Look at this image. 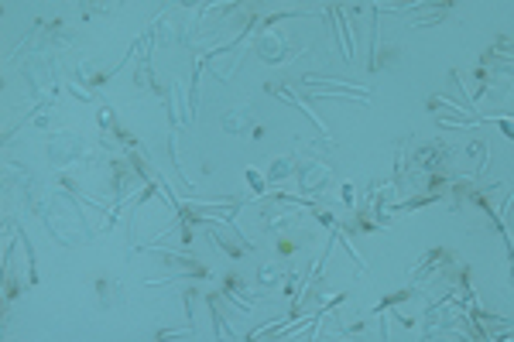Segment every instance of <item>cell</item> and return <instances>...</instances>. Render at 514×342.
Returning <instances> with one entry per match:
<instances>
[{"instance_id":"obj_1","label":"cell","mask_w":514,"mask_h":342,"mask_svg":"<svg viewBox=\"0 0 514 342\" xmlns=\"http://www.w3.org/2000/svg\"><path fill=\"white\" fill-rule=\"evenodd\" d=\"M449 148L446 144H439V141H432V144H422L418 148V154H415V168L422 171H442V165L449 161Z\"/></svg>"},{"instance_id":"obj_2","label":"cell","mask_w":514,"mask_h":342,"mask_svg":"<svg viewBox=\"0 0 514 342\" xmlns=\"http://www.w3.org/2000/svg\"><path fill=\"white\" fill-rule=\"evenodd\" d=\"M223 291H226V298H233V301H237V308H240V312H250V305H254V291L244 284V277L226 274V277H223Z\"/></svg>"},{"instance_id":"obj_3","label":"cell","mask_w":514,"mask_h":342,"mask_svg":"<svg viewBox=\"0 0 514 342\" xmlns=\"http://www.w3.org/2000/svg\"><path fill=\"white\" fill-rule=\"evenodd\" d=\"M453 260H456V256H453V250L439 247V250H432V254H428L422 263H418V267H415V270H411V277H415V281H418V277L425 281V277H432L439 267H453Z\"/></svg>"},{"instance_id":"obj_4","label":"cell","mask_w":514,"mask_h":342,"mask_svg":"<svg viewBox=\"0 0 514 342\" xmlns=\"http://www.w3.org/2000/svg\"><path fill=\"white\" fill-rule=\"evenodd\" d=\"M48 154H52L55 165H62V161H72L76 154H83V144H79L76 137H55V141L48 144Z\"/></svg>"},{"instance_id":"obj_5","label":"cell","mask_w":514,"mask_h":342,"mask_svg":"<svg viewBox=\"0 0 514 342\" xmlns=\"http://www.w3.org/2000/svg\"><path fill=\"white\" fill-rule=\"evenodd\" d=\"M326 181H329V168L326 165H319V161H306L302 165V188L306 192H319Z\"/></svg>"},{"instance_id":"obj_6","label":"cell","mask_w":514,"mask_h":342,"mask_svg":"<svg viewBox=\"0 0 514 342\" xmlns=\"http://www.w3.org/2000/svg\"><path fill=\"white\" fill-rule=\"evenodd\" d=\"M161 263L172 267V270H182V274H192V277H206V267L196 263V260H186V256H172V254H161Z\"/></svg>"},{"instance_id":"obj_7","label":"cell","mask_w":514,"mask_h":342,"mask_svg":"<svg viewBox=\"0 0 514 342\" xmlns=\"http://www.w3.org/2000/svg\"><path fill=\"white\" fill-rule=\"evenodd\" d=\"M130 161H110V188L113 192H123L130 185Z\"/></svg>"},{"instance_id":"obj_8","label":"cell","mask_w":514,"mask_h":342,"mask_svg":"<svg viewBox=\"0 0 514 342\" xmlns=\"http://www.w3.org/2000/svg\"><path fill=\"white\" fill-rule=\"evenodd\" d=\"M97 294H100L103 308H113L117 301H123V291H120V288H113V284H110V277H100V281H97Z\"/></svg>"},{"instance_id":"obj_9","label":"cell","mask_w":514,"mask_h":342,"mask_svg":"<svg viewBox=\"0 0 514 342\" xmlns=\"http://www.w3.org/2000/svg\"><path fill=\"white\" fill-rule=\"evenodd\" d=\"M247 123H250V110H247V106H240V110H230V113L223 117V127H226L230 134H240Z\"/></svg>"},{"instance_id":"obj_10","label":"cell","mask_w":514,"mask_h":342,"mask_svg":"<svg viewBox=\"0 0 514 342\" xmlns=\"http://www.w3.org/2000/svg\"><path fill=\"white\" fill-rule=\"evenodd\" d=\"M292 168H295V161H292V158H275V161H271V171H268V178H271V181H281V178H288V174H292Z\"/></svg>"},{"instance_id":"obj_11","label":"cell","mask_w":514,"mask_h":342,"mask_svg":"<svg viewBox=\"0 0 514 342\" xmlns=\"http://www.w3.org/2000/svg\"><path fill=\"white\" fill-rule=\"evenodd\" d=\"M209 237H212V243H216V247H223V250H226V254H230V256H244V250H240L237 243H230V240H226L223 233H216V230H212Z\"/></svg>"},{"instance_id":"obj_12","label":"cell","mask_w":514,"mask_h":342,"mask_svg":"<svg viewBox=\"0 0 514 342\" xmlns=\"http://www.w3.org/2000/svg\"><path fill=\"white\" fill-rule=\"evenodd\" d=\"M395 59H398V48L391 45V48H384V52H377V59H374V69H384V66H395Z\"/></svg>"},{"instance_id":"obj_13","label":"cell","mask_w":514,"mask_h":342,"mask_svg":"<svg viewBox=\"0 0 514 342\" xmlns=\"http://www.w3.org/2000/svg\"><path fill=\"white\" fill-rule=\"evenodd\" d=\"M278 277H281V274H278L275 267H264V270H261V284H275Z\"/></svg>"}]
</instances>
